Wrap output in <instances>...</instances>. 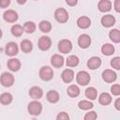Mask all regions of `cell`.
I'll list each match as a JSON object with an SVG mask.
<instances>
[{"instance_id": "cell-1", "label": "cell", "mask_w": 120, "mask_h": 120, "mask_svg": "<svg viewBox=\"0 0 120 120\" xmlns=\"http://www.w3.org/2000/svg\"><path fill=\"white\" fill-rule=\"evenodd\" d=\"M27 110H28V112L32 115H38L41 111H42V105L40 102L38 101H31L29 104H28V107H27Z\"/></svg>"}, {"instance_id": "cell-2", "label": "cell", "mask_w": 120, "mask_h": 120, "mask_svg": "<svg viewBox=\"0 0 120 120\" xmlns=\"http://www.w3.org/2000/svg\"><path fill=\"white\" fill-rule=\"evenodd\" d=\"M54 18L58 22L64 23L68 20V13L65 8H59L54 12Z\"/></svg>"}, {"instance_id": "cell-3", "label": "cell", "mask_w": 120, "mask_h": 120, "mask_svg": "<svg viewBox=\"0 0 120 120\" xmlns=\"http://www.w3.org/2000/svg\"><path fill=\"white\" fill-rule=\"evenodd\" d=\"M39 77H40L41 80L46 81V82L52 80V77H53V71H52V68H50L48 66L42 67L39 69Z\"/></svg>"}, {"instance_id": "cell-4", "label": "cell", "mask_w": 120, "mask_h": 120, "mask_svg": "<svg viewBox=\"0 0 120 120\" xmlns=\"http://www.w3.org/2000/svg\"><path fill=\"white\" fill-rule=\"evenodd\" d=\"M0 82L2 83V85L6 86V87H9L14 82V76L11 73L4 72L0 76Z\"/></svg>"}, {"instance_id": "cell-5", "label": "cell", "mask_w": 120, "mask_h": 120, "mask_svg": "<svg viewBox=\"0 0 120 120\" xmlns=\"http://www.w3.org/2000/svg\"><path fill=\"white\" fill-rule=\"evenodd\" d=\"M76 81L80 85H86L90 82V75L84 70L79 71L76 76Z\"/></svg>"}, {"instance_id": "cell-6", "label": "cell", "mask_w": 120, "mask_h": 120, "mask_svg": "<svg viewBox=\"0 0 120 120\" xmlns=\"http://www.w3.org/2000/svg\"><path fill=\"white\" fill-rule=\"evenodd\" d=\"M58 50L60 51V52H63V53L69 52L72 50V44H71L70 40H68V39H62L58 43Z\"/></svg>"}, {"instance_id": "cell-7", "label": "cell", "mask_w": 120, "mask_h": 120, "mask_svg": "<svg viewBox=\"0 0 120 120\" xmlns=\"http://www.w3.org/2000/svg\"><path fill=\"white\" fill-rule=\"evenodd\" d=\"M38 48L41 51H47L50 49L51 44H52V40L49 37L47 36H42L40 37V38L38 39Z\"/></svg>"}, {"instance_id": "cell-8", "label": "cell", "mask_w": 120, "mask_h": 120, "mask_svg": "<svg viewBox=\"0 0 120 120\" xmlns=\"http://www.w3.org/2000/svg\"><path fill=\"white\" fill-rule=\"evenodd\" d=\"M78 44L81 48L86 49L91 44V38L87 34H82L78 38Z\"/></svg>"}, {"instance_id": "cell-9", "label": "cell", "mask_w": 120, "mask_h": 120, "mask_svg": "<svg viewBox=\"0 0 120 120\" xmlns=\"http://www.w3.org/2000/svg\"><path fill=\"white\" fill-rule=\"evenodd\" d=\"M117 78V75L112 69H105L102 72V79L106 82H113Z\"/></svg>"}, {"instance_id": "cell-10", "label": "cell", "mask_w": 120, "mask_h": 120, "mask_svg": "<svg viewBox=\"0 0 120 120\" xmlns=\"http://www.w3.org/2000/svg\"><path fill=\"white\" fill-rule=\"evenodd\" d=\"M3 18L8 22H16L18 20V14H17V12L15 10L8 9V10L4 12Z\"/></svg>"}, {"instance_id": "cell-11", "label": "cell", "mask_w": 120, "mask_h": 120, "mask_svg": "<svg viewBox=\"0 0 120 120\" xmlns=\"http://www.w3.org/2000/svg\"><path fill=\"white\" fill-rule=\"evenodd\" d=\"M18 51H19V48H18V45L15 43V42H8L6 47H5V52L9 56H13V55H16L18 53Z\"/></svg>"}, {"instance_id": "cell-12", "label": "cell", "mask_w": 120, "mask_h": 120, "mask_svg": "<svg viewBox=\"0 0 120 120\" xmlns=\"http://www.w3.org/2000/svg\"><path fill=\"white\" fill-rule=\"evenodd\" d=\"M114 23H115V18H114L112 15H111V14L104 15V16L101 18V24H102L104 27H111V26H112Z\"/></svg>"}, {"instance_id": "cell-13", "label": "cell", "mask_w": 120, "mask_h": 120, "mask_svg": "<svg viewBox=\"0 0 120 120\" xmlns=\"http://www.w3.org/2000/svg\"><path fill=\"white\" fill-rule=\"evenodd\" d=\"M100 65H101V59L98 56H93V57L89 58L87 61V67L90 69H96V68H99Z\"/></svg>"}, {"instance_id": "cell-14", "label": "cell", "mask_w": 120, "mask_h": 120, "mask_svg": "<svg viewBox=\"0 0 120 120\" xmlns=\"http://www.w3.org/2000/svg\"><path fill=\"white\" fill-rule=\"evenodd\" d=\"M77 25L82 29H86L91 25V20L86 16H81L77 20Z\"/></svg>"}, {"instance_id": "cell-15", "label": "cell", "mask_w": 120, "mask_h": 120, "mask_svg": "<svg viewBox=\"0 0 120 120\" xmlns=\"http://www.w3.org/2000/svg\"><path fill=\"white\" fill-rule=\"evenodd\" d=\"M61 77H62V80L64 82H70L73 79H74V72L72 69H69V68H66L65 70H63L62 74H61Z\"/></svg>"}, {"instance_id": "cell-16", "label": "cell", "mask_w": 120, "mask_h": 120, "mask_svg": "<svg viewBox=\"0 0 120 120\" xmlns=\"http://www.w3.org/2000/svg\"><path fill=\"white\" fill-rule=\"evenodd\" d=\"M29 95L34 99H39V98H42L43 92H42V90H41L40 87H38V86H33L29 90Z\"/></svg>"}, {"instance_id": "cell-17", "label": "cell", "mask_w": 120, "mask_h": 120, "mask_svg": "<svg viewBox=\"0 0 120 120\" xmlns=\"http://www.w3.org/2000/svg\"><path fill=\"white\" fill-rule=\"evenodd\" d=\"M51 63L54 68H61L64 65V58L60 54H53L51 58Z\"/></svg>"}, {"instance_id": "cell-18", "label": "cell", "mask_w": 120, "mask_h": 120, "mask_svg": "<svg viewBox=\"0 0 120 120\" xmlns=\"http://www.w3.org/2000/svg\"><path fill=\"white\" fill-rule=\"evenodd\" d=\"M8 68L11 71H18L21 68V62L17 58H11L8 61Z\"/></svg>"}, {"instance_id": "cell-19", "label": "cell", "mask_w": 120, "mask_h": 120, "mask_svg": "<svg viewBox=\"0 0 120 120\" xmlns=\"http://www.w3.org/2000/svg\"><path fill=\"white\" fill-rule=\"evenodd\" d=\"M98 7L101 12H107L112 8V3L109 0H100L98 2Z\"/></svg>"}, {"instance_id": "cell-20", "label": "cell", "mask_w": 120, "mask_h": 120, "mask_svg": "<svg viewBox=\"0 0 120 120\" xmlns=\"http://www.w3.org/2000/svg\"><path fill=\"white\" fill-rule=\"evenodd\" d=\"M46 98H47V100L49 102H51V103H56L59 100V94L55 90H51V91H49L47 93Z\"/></svg>"}, {"instance_id": "cell-21", "label": "cell", "mask_w": 120, "mask_h": 120, "mask_svg": "<svg viewBox=\"0 0 120 120\" xmlns=\"http://www.w3.org/2000/svg\"><path fill=\"white\" fill-rule=\"evenodd\" d=\"M98 101L101 105H104V106L108 105L112 102V97H111L110 94H108L106 92H103V93L100 94V96L98 98Z\"/></svg>"}, {"instance_id": "cell-22", "label": "cell", "mask_w": 120, "mask_h": 120, "mask_svg": "<svg viewBox=\"0 0 120 120\" xmlns=\"http://www.w3.org/2000/svg\"><path fill=\"white\" fill-rule=\"evenodd\" d=\"M101 52L104 54V55H112L113 52H114V47L113 45L110 44V43H106L104 45H102L101 47Z\"/></svg>"}, {"instance_id": "cell-23", "label": "cell", "mask_w": 120, "mask_h": 120, "mask_svg": "<svg viewBox=\"0 0 120 120\" xmlns=\"http://www.w3.org/2000/svg\"><path fill=\"white\" fill-rule=\"evenodd\" d=\"M67 93H68V95L69 97H71V98H76V97H78L79 94H80V89H79V87H78L77 85L71 84V85H69V86L68 87Z\"/></svg>"}, {"instance_id": "cell-24", "label": "cell", "mask_w": 120, "mask_h": 120, "mask_svg": "<svg viewBox=\"0 0 120 120\" xmlns=\"http://www.w3.org/2000/svg\"><path fill=\"white\" fill-rule=\"evenodd\" d=\"M21 49L23 52H30L33 49V45L32 42L28 39H24L21 42Z\"/></svg>"}, {"instance_id": "cell-25", "label": "cell", "mask_w": 120, "mask_h": 120, "mask_svg": "<svg viewBox=\"0 0 120 120\" xmlns=\"http://www.w3.org/2000/svg\"><path fill=\"white\" fill-rule=\"evenodd\" d=\"M38 27H39V29H40L41 32H43V33H48V32H50L51 29H52V24H51V22H48V21H41V22H39V24H38Z\"/></svg>"}, {"instance_id": "cell-26", "label": "cell", "mask_w": 120, "mask_h": 120, "mask_svg": "<svg viewBox=\"0 0 120 120\" xmlns=\"http://www.w3.org/2000/svg\"><path fill=\"white\" fill-rule=\"evenodd\" d=\"M97 96H98V92H97V89L94 88V87H88L86 88L85 90V97L88 98L89 99H96L97 98Z\"/></svg>"}, {"instance_id": "cell-27", "label": "cell", "mask_w": 120, "mask_h": 120, "mask_svg": "<svg viewBox=\"0 0 120 120\" xmlns=\"http://www.w3.org/2000/svg\"><path fill=\"white\" fill-rule=\"evenodd\" d=\"M109 37L111 40H112L115 43H118L120 41V32L118 29H112L109 33Z\"/></svg>"}, {"instance_id": "cell-28", "label": "cell", "mask_w": 120, "mask_h": 120, "mask_svg": "<svg viewBox=\"0 0 120 120\" xmlns=\"http://www.w3.org/2000/svg\"><path fill=\"white\" fill-rule=\"evenodd\" d=\"M12 101V96L9 93H3L0 95V102L3 105H8Z\"/></svg>"}, {"instance_id": "cell-29", "label": "cell", "mask_w": 120, "mask_h": 120, "mask_svg": "<svg viewBox=\"0 0 120 120\" xmlns=\"http://www.w3.org/2000/svg\"><path fill=\"white\" fill-rule=\"evenodd\" d=\"M22 32H23V28L20 24H14L11 27V34L15 37H21L22 35Z\"/></svg>"}, {"instance_id": "cell-30", "label": "cell", "mask_w": 120, "mask_h": 120, "mask_svg": "<svg viewBox=\"0 0 120 120\" xmlns=\"http://www.w3.org/2000/svg\"><path fill=\"white\" fill-rule=\"evenodd\" d=\"M79 64V58L76 55H69L67 59L68 67H76Z\"/></svg>"}, {"instance_id": "cell-31", "label": "cell", "mask_w": 120, "mask_h": 120, "mask_svg": "<svg viewBox=\"0 0 120 120\" xmlns=\"http://www.w3.org/2000/svg\"><path fill=\"white\" fill-rule=\"evenodd\" d=\"M78 106H79V108L81 109V110H84V111H86V110H90L91 108H93V103L92 102H90V101H88V100H81L79 103H78Z\"/></svg>"}, {"instance_id": "cell-32", "label": "cell", "mask_w": 120, "mask_h": 120, "mask_svg": "<svg viewBox=\"0 0 120 120\" xmlns=\"http://www.w3.org/2000/svg\"><path fill=\"white\" fill-rule=\"evenodd\" d=\"M22 28L26 33H33L36 30V24L33 22H26Z\"/></svg>"}, {"instance_id": "cell-33", "label": "cell", "mask_w": 120, "mask_h": 120, "mask_svg": "<svg viewBox=\"0 0 120 120\" xmlns=\"http://www.w3.org/2000/svg\"><path fill=\"white\" fill-rule=\"evenodd\" d=\"M111 66L115 69H120V57L116 56L112 58L111 61Z\"/></svg>"}, {"instance_id": "cell-34", "label": "cell", "mask_w": 120, "mask_h": 120, "mask_svg": "<svg viewBox=\"0 0 120 120\" xmlns=\"http://www.w3.org/2000/svg\"><path fill=\"white\" fill-rule=\"evenodd\" d=\"M97 112H94V111H91L89 112H87L84 117H83V120H97Z\"/></svg>"}, {"instance_id": "cell-35", "label": "cell", "mask_w": 120, "mask_h": 120, "mask_svg": "<svg viewBox=\"0 0 120 120\" xmlns=\"http://www.w3.org/2000/svg\"><path fill=\"white\" fill-rule=\"evenodd\" d=\"M111 92L113 96H119L120 95V85L118 83L112 84V86L111 87Z\"/></svg>"}, {"instance_id": "cell-36", "label": "cell", "mask_w": 120, "mask_h": 120, "mask_svg": "<svg viewBox=\"0 0 120 120\" xmlns=\"http://www.w3.org/2000/svg\"><path fill=\"white\" fill-rule=\"evenodd\" d=\"M56 120H69V116L67 112H61L57 114L56 116Z\"/></svg>"}, {"instance_id": "cell-37", "label": "cell", "mask_w": 120, "mask_h": 120, "mask_svg": "<svg viewBox=\"0 0 120 120\" xmlns=\"http://www.w3.org/2000/svg\"><path fill=\"white\" fill-rule=\"evenodd\" d=\"M10 4L9 0H0V7L1 8H7Z\"/></svg>"}, {"instance_id": "cell-38", "label": "cell", "mask_w": 120, "mask_h": 120, "mask_svg": "<svg viewBox=\"0 0 120 120\" xmlns=\"http://www.w3.org/2000/svg\"><path fill=\"white\" fill-rule=\"evenodd\" d=\"M114 8H115V10L117 12L120 11V1L119 0H115V2H114Z\"/></svg>"}, {"instance_id": "cell-39", "label": "cell", "mask_w": 120, "mask_h": 120, "mask_svg": "<svg viewBox=\"0 0 120 120\" xmlns=\"http://www.w3.org/2000/svg\"><path fill=\"white\" fill-rule=\"evenodd\" d=\"M114 107L116 108V110H120V98H119L115 100V102H114Z\"/></svg>"}, {"instance_id": "cell-40", "label": "cell", "mask_w": 120, "mask_h": 120, "mask_svg": "<svg viewBox=\"0 0 120 120\" xmlns=\"http://www.w3.org/2000/svg\"><path fill=\"white\" fill-rule=\"evenodd\" d=\"M66 3L68 5H69V6H75L77 4V1L76 0H67Z\"/></svg>"}, {"instance_id": "cell-41", "label": "cell", "mask_w": 120, "mask_h": 120, "mask_svg": "<svg viewBox=\"0 0 120 120\" xmlns=\"http://www.w3.org/2000/svg\"><path fill=\"white\" fill-rule=\"evenodd\" d=\"M2 38V30L0 29V38Z\"/></svg>"}]
</instances>
